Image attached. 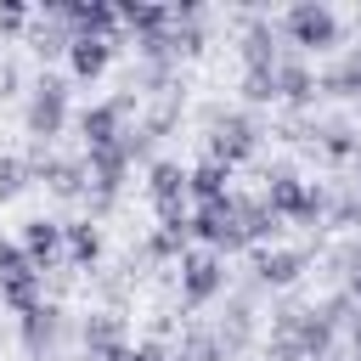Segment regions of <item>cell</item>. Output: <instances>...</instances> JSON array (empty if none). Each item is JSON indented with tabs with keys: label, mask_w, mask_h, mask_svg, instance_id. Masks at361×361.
I'll use <instances>...</instances> for the list:
<instances>
[{
	"label": "cell",
	"mask_w": 361,
	"mask_h": 361,
	"mask_svg": "<svg viewBox=\"0 0 361 361\" xmlns=\"http://www.w3.org/2000/svg\"><path fill=\"white\" fill-rule=\"evenodd\" d=\"M130 113H135V96H130V90H118V96H107V102L85 107V113H79V135H85V147H90V152L118 147V141H124V118H130Z\"/></svg>",
	"instance_id": "obj_8"
},
{
	"label": "cell",
	"mask_w": 361,
	"mask_h": 361,
	"mask_svg": "<svg viewBox=\"0 0 361 361\" xmlns=\"http://www.w3.org/2000/svg\"><path fill=\"white\" fill-rule=\"evenodd\" d=\"M118 56V39H102V34H73L68 45V73L73 79H102Z\"/></svg>",
	"instance_id": "obj_13"
},
{
	"label": "cell",
	"mask_w": 361,
	"mask_h": 361,
	"mask_svg": "<svg viewBox=\"0 0 361 361\" xmlns=\"http://www.w3.org/2000/svg\"><path fill=\"white\" fill-rule=\"evenodd\" d=\"M130 361H175V350L164 338H141V344H130Z\"/></svg>",
	"instance_id": "obj_26"
},
{
	"label": "cell",
	"mask_w": 361,
	"mask_h": 361,
	"mask_svg": "<svg viewBox=\"0 0 361 361\" xmlns=\"http://www.w3.org/2000/svg\"><path fill=\"white\" fill-rule=\"evenodd\" d=\"M79 338H85L90 361H130V327L118 310H90L79 322Z\"/></svg>",
	"instance_id": "obj_9"
},
{
	"label": "cell",
	"mask_w": 361,
	"mask_h": 361,
	"mask_svg": "<svg viewBox=\"0 0 361 361\" xmlns=\"http://www.w3.org/2000/svg\"><path fill=\"white\" fill-rule=\"evenodd\" d=\"M316 152H322V158H333V164L355 158V152H361V124H344V118L322 124V130H316Z\"/></svg>",
	"instance_id": "obj_19"
},
{
	"label": "cell",
	"mask_w": 361,
	"mask_h": 361,
	"mask_svg": "<svg viewBox=\"0 0 361 361\" xmlns=\"http://www.w3.org/2000/svg\"><path fill=\"white\" fill-rule=\"evenodd\" d=\"M226 180H231V169L214 164V158H203V164L186 169V197H197V209H203V203H220V197H231Z\"/></svg>",
	"instance_id": "obj_18"
},
{
	"label": "cell",
	"mask_w": 361,
	"mask_h": 361,
	"mask_svg": "<svg viewBox=\"0 0 361 361\" xmlns=\"http://www.w3.org/2000/svg\"><path fill=\"white\" fill-rule=\"evenodd\" d=\"M28 180H34V164H28V158H17V152H0V203L23 197V192H28Z\"/></svg>",
	"instance_id": "obj_21"
},
{
	"label": "cell",
	"mask_w": 361,
	"mask_h": 361,
	"mask_svg": "<svg viewBox=\"0 0 361 361\" xmlns=\"http://www.w3.org/2000/svg\"><path fill=\"white\" fill-rule=\"evenodd\" d=\"M85 164H90V186H96V209H107V203L118 197V186H124V175H130V152H124V141H118V147H102V152H90Z\"/></svg>",
	"instance_id": "obj_14"
},
{
	"label": "cell",
	"mask_w": 361,
	"mask_h": 361,
	"mask_svg": "<svg viewBox=\"0 0 361 361\" xmlns=\"http://www.w3.org/2000/svg\"><path fill=\"white\" fill-rule=\"evenodd\" d=\"M322 79L310 73V62H299V56H276V96L288 102V107H310L322 90H316Z\"/></svg>",
	"instance_id": "obj_16"
},
{
	"label": "cell",
	"mask_w": 361,
	"mask_h": 361,
	"mask_svg": "<svg viewBox=\"0 0 361 361\" xmlns=\"http://www.w3.org/2000/svg\"><path fill=\"white\" fill-rule=\"evenodd\" d=\"M226 293V254L214 248H186L180 254V305L186 310H203L209 299Z\"/></svg>",
	"instance_id": "obj_6"
},
{
	"label": "cell",
	"mask_w": 361,
	"mask_h": 361,
	"mask_svg": "<svg viewBox=\"0 0 361 361\" xmlns=\"http://www.w3.org/2000/svg\"><path fill=\"white\" fill-rule=\"evenodd\" d=\"M355 361H361V350H355Z\"/></svg>",
	"instance_id": "obj_30"
},
{
	"label": "cell",
	"mask_w": 361,
	"mask_h": 361,
	"mask_svg": "<svg viewBox=\"0 0 361 361\" xmlns=\"http://www.w3.org/2000/svg\"><path fill=\"white\" fill-rule=\"evenodd\" d=\"M62 327H68V322H62V305H45V299H39V305H34L28 316H23V350L45 361V355L56 350V338H62Z\"/></svg>",
	"instance_id": "obj_15"
},
{
	"label": "cell",
	"mask_w": 361,
	"mask_h": 361,
	"mask_svg": "<svg viewBox=\"0 0 361 361\" xmlns=\"http://www.w3.org/2000/svg\"><path fill=\"white\" fill-rule=\"evenodd\" d=\"M147 197L158 209V226H192V214H186V169L175 158H152L147 164Z\"/></svg>",
	"instance_id": "obj_7"
},
{
	"label": "cell",
	"mask_w": 361,
	"mask_h": 361,
	"mask_svg": "<svg viewBox=\"0 0 361 361\" xmlns=\"http://www.w3.org/2000/svg\"><path fill=\"white\" fill-rule=\"evenodd\" d=\"M243 96H248L254 107L276 102V68H248V73H243Z\"/></svg>",
	"instance_id": "obj_24"
},
{
	"label": "cell",
	"mask_w": 361,
	"mask_h": 361,
	"mask_svg": "<svg viewBox=\"0 0 361 361\" xmlns=\"http://www.w3.org/2000/svg\"><path fill=\"white\" fill-rule=\"evenodd\" d=\"M350 305L361 310V271H350Z\"/></svg>",
	"instance_id": "obj_28"
},
{
	"label": "cell",
	"mask_w": 361,
	"mask_h": 361,
	"mask_svg": "<svg viewBox=\"0 0 361 361\" xmlns=\"http://www.w3.org/2000/svg\"><path fill=\"white\" fill-rule=\"evenodd\" d=\"M17 248L34 259V271H45V265H56V259L68 254V226H62V220H45V214H34V220H23V237H17Z\"/></svg>",
	"instance_id": "obj_11"
},
{
	"label": "cell",
	"mask_w": 361,
	"mask_h": 361,
	"mask_svg": "<svg viewBox=\"0 0 361 361\" xmlns=\"http://www.w3.org/2000/svg\"><path fill=\"white\" fill-rule=\"evenodd\" d=\"M192 237H197L203 248H214V254H237V248H248L243 192H231V197H220V203H203V209L192 214Z\"/></svg>",
	"instance_id": "obj_2"
},
{
	"label": "cell",
	"mask_w": 361,
	"mask_h": 361,
	"mask_svg": "<svg viewBox=\"0 0 361 361\" xmlns=\"http://www.w3.org/2000/svg\"><path fill=\"white\" fill-rule=\"evenodd\" d=\"M282 34H288L299 51H333V45L344 39V23H338L333 6H322V0H299V6L282 11Z\"/></svg>",
	"instance_id": "obj_3"
},
{
	"label": "cell",
	"mask_w": 361,
	"mask_h": 361,
	"mask_svg": "<svg viewBox=\"0 0 361 361\" xmlns=\"http://www.w3.org/2000/svg\"><path fill=\"white\" fill-rule=\"evenodd\" d=\"M23 124H28V135H34L39 147H45L51 135H62V130H68V85H62L56 73H39V79L28 85Z\"/></svg>",
	"instance_id": "obj_5"
},
{
	"label": "cell",
	"mask_w": 361,
	"mask_h": 361,
	"mask_svg": "<svg viewBox=\"0 0 361 361\" xmlns=\"http://www.w3.org/2000/svg\"><path fill=\"white\" fill-rule=\"evenodd\" d=\"M265 209H271L276 220L316 226V220L327 214V192H322V186H310V180H299L293 169H276V175H271V186H265Z\"/></svg>",
	"instance_id": "obj_1"
},
{
	"label": "cell",
	"mask_w": 361,
	"mask_h": 361,
	"mask_svg": "<svg viewBox=\"0 0 361 361\" xmlns=\"http://www.w3.org/2000/svg\"><path fill=\"white\" fill-rule=\"evenodd\" d=\"M344 327H350V338H355V350H361V310H355V316H350Z\"/></svg>",
	"instance_id": "obj_29"
},
{
	"label": "cell",
	"mask_w": 361,
	"mask_h": 361,
	"mask_svg": "<svg viewBox=\"0 0 361 361\" xmlns=\"http://www.w3.org/2000/svg\"><path fill=\"white\" fill-rule=\"evenodd\" d=\"M17 85H23V68L6 56V62H0V102H6V96H17Z\"/></svg>",
	"instance_id": "obj_27"
},
{
	"label": "cell",
	"mask_w": 361,
	"mask_h": 361,
	"mask_svg": "<svg viewBox=\"0 0 361 361\" xmlns=\"http://www.w3.org/2000/svg\"><path fill=\"white\" fill-rule=\"evenodd\" d=\"M203 118H209V152H203V158H214V164H226V169H237L243 158H254L259 124H254L248 113H220V107H209Z\"/></svg>",
	"instance_id": "obj_4"
},
{
	"label": "cell",
	"mask_w": 361,
	"mask_h": 361,
	"mask_svg": "<svg viewBox=\"0 0 361 361\" xmlns=\"http://www.w3.org/2000/svg\"><path fill=\"white\" fill-rule=\"evenodd\" d=\"M322 96H338V102H361V45L338 51L333 68L322 73Z\"/></svg>",
	"instance_id": "obj_17"
},
{
	"label": "cell",
	"mask_w": 361,
	"mask_h": 361,
	"mask_svg": "<svg viewBox=\"0 0 361 361\" xmlns=\"http://www.w3.org/2000/svg\"><path fill=\"white\" fill-rule=\"evenodd\" d=\"M305 271H310V254H305V248H254V276H259V288H293Z\"/></svg>",
	"instance_id": "obj_12"
},
{
	"label": "cell",
	"mask_w": 361,
	"mask_h": 361,
	"mask_svg": "<svg viewBox=\"0 0 361 361\" xmlns=\"http://www.w3.org/2000/svg\"><path fill=\"white\" fill-rule=\"evenodd\" d=\"M243 62H248V68H276L271 23H248V34H243Z\"/></svg>",
	"instance_id": "obj_22"
},
{
	"label": "cell",
	"mask_w": 361,
	"mask_h": 361,
	"mask_svg": "<svg viewBox=\"0 0 361 361\" xmlns=\"http://www.w3.org/2000/svg\"><path fill=\"white\" fill-rule=\"evenodd\" d=\"M28 23H34V11H28V6H17V0H6V6H0V34H23Z\"/></svg>",
	"instance_id": "obj_25"
},
{
	"label": "cell",
	"mask_w": 361,
	"mask_h": 361,
	"mask_svg": "<svg viewBox=\"0 0 361 361\" xmlns=\"http://www.w3.org/2000/svg\"><path fill=\"white\" fill-rule=\"evenodd\" d=\"M68 259H73L79 271H90V265L102 259V226H96V220H73V226H68Z\"/></svg>",
	"instance_id": "obj_20"
},
{
	"label": "cell",
	"mask_w": 361,
	"mask_h": 361,
	"mask_svg": "<svg viewBox=\"0 0 361 361\" xmlns=\"http://www.w3.org/2000/svg\"><path fill=\"white\" fill-rule=\"evenodd\" d=\"M186 243H192V226H158V231L147 237V254H152V259H180Z\"/></svg>",
	"instance_id": "obj_23"
},
{
	"label": "cell",
	"mask_w": 361,
	"mask_h": 361,
	"mask_svg": "<svg viewBox=\"0 0 361 361\" xmlns=\"http://www.w3.org/2000/svg\"><path fill=\"white\" fill-rule=\"evenodd\" d=\"M34 175L56 192V197H85V186H90V164L85 158H56V152H45V147H34Z\"/></svg>",
	"instance_id": "obj_10"
}]
</instances>
